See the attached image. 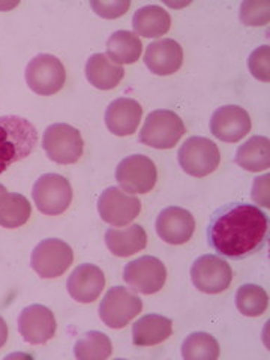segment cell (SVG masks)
<instances>
[{"label": "cell", "mask_w": 270, "mask_h": 360, "mask_svg": "<svg viewBox=\"0 0 270 360\" xmlns=\"http://www.w3.org/2000/svg\"><path fill=\"white\" fill-rule=\"evenodd\" d=\"M195 231V219L186 209L170 206L156 218V233L170 245H184L191 240Z\"/></svg>", "instance_id": "2e32d148"}, {"label": "cell", "mask_w": 270, "mask_h": 360, "mask_svg": "<svg viewBox=\"0 0 270 360\" xmlns=\"http://www.w3.org/2000/svg\"><path fill=\"white\" fill-rule=\"evenodd\" d=\"M269 56H270L269 45H263V47H258L255 51H252V54L250 56V60H248V66H250L251 74L257 78V80L264 82V83L270 80Z\"/></svg>", "instance_id": "4dcf8cb0"}, {"label": "cell", "mask_w": 270, "mask_h": 360, "mask_svg": "<svg viewBox=\"0 0 270 360\" xmlns=\"http://www.w3.org/2000/svg\"><path fill=\"white\" fill-rule=\"evenodd\" d=\"M125 283L141 295H155L167 281V269L156 257L144 255L125 266L123 270Z\"/></svg>", "instance_id": "7c38bea8"}, {"label": "cell", "mask_w": 270, "mask_h": 360, "mask_svg": "<svg viewBox=\"0 0 270 360\" xmlns=\"http://www.w3.org/2000/svg\"><path fill=\"white\" fill-rule=\"evenodd\" d=\"M143 108L135 99L119 98L105 110V125L117 137H128L137 131Z\"/></svg>", "instance_id": "d6986e66"}, {"label": "cell", "mask_w": 270, "mask_h": 360, "mask_svg": "<svg viewBox=\"0 0 270 360\" xmlns=\"http://www.w3.org/2000/svg\"><path fill=\"white\" fill-rule=\"evenodd\" d=\"M251 117L239 105H224L210 119V132L225 143H238L251 132Z\"/></svg>", "instance_id": "9a60e30c"}, {"label": "cell", "mask_w": 270, "mask_h": 360, "mask_svg": "<svg viewBox=\"0 0 270 360\" xmlns=\"http://www.w3.org/2000/svg\"><path fill=\"white\" fill-rule=\"evenodd\" d=\"M221 354L218 341L209 333L195 332L189 335L182 344L185 360H215Z\"/></svg>", "instance_id": "83f0119b"}, {"label": "cell", "mask_w": 270, "mask_h": 360, "mask_svg": "<svg viewBox=\"0 0 270 360\" xmlns=\"http://www.w3.org/2000/svg\"><path fill=\"white\" fill-rule=\"evenodd\" d=\"M116 180L128 194H148L156 185V165L144 155L128 156L117 165Z\"/></svg>", "instance_id": "30bf717a"}, {"label": "cell", "mask_w": 270, "mask_h": 360, "mask_svg": "<svg viewBox=\"0 0 270 360\" xmlns=\"http://www.w3.org/2000/svg\"><path fill=\"white\" fill-rule=\"evenodd\" d=\"M90 6L95 13L107 20H115L122 17L131 6L129 0H115V2H101V0H92Z\"/></svg>", "instance_id": "1f68e13d"}, {"label": "cell", "mask_w": 270, "mask_h": 360, "mask_svg": "<svg viewBox=\"0 0 270 360\" xmlns=\"http://www.w3.org/2000/svg\"><path fill=\"white\" fill-rule=\"evenodd\" d=\"M141 201L128 193H123L120 188L111 186L101 194L98 200V212L104 222L123 227L131 224L140 215Z\"/></svg>", "instance_id": "4fadbf2b"}, {"label": "cell", "mask_w": 270, "mask_h": 360, "mask_svg": "<svg viewBox=\"0 0 270 360\" xmlns=\"http://www.w3.org/2000/svg\"><path fill=\"white\" fill-rule=\"evenodd\" d=\"M32 213L29 200L21 194L5 193L0 195V225L5 229H18L25 225Z\"/></svg>", "instance_id": "484cf974"}, {"label": "cell", "mask_w": 270, "mask_h": 360, "mask_svg": "<svg viewBox=\"0 0 270 360\" xmlns=\"http://www.w3.org/2000/svg\"><path fill=\"white\" fill-rule=\"evenodd\" d=\"M269 236V218L254 205L236 202L221 209L209 225V242L224 257L240 260L260 251Z\"/></svg>", "instance_id": "6da1fadb"}, {"label": "cell", "mask_w": 270, "mask_h": 360, "mask_svg": "<svg viewBox=\"0 0 270 360\" xmlns=\"http://www.w3.org/2000/svg\"><path fill=\"white\" fill-rule=\"evenodd\" d=\"M42 148L51 161L68 165L80 160L84 141L77 128L66 123H54L44 132Z\"/></svg>", "instance_id": "277c9868"}, {"label": "cell", "mask_w": 270, "mask_h": 360, "mask_svg": "<svg viewBox=\"0 0 270 360\" xmlns=\"http://www.w3.org/2000/svg\"><path fill=\"white\" fill-rule=\"evenodd\" d=\"M66 82L63 63L51 54H38L26 68V83L33 92L50 96L62 90Z\"/></svg>", "instance_id": "52a82bcc"}, {"label": "cell", "mask_w": 270, "mask_h": 360, "mask_svg": "<svg viewBox=\"0 0 270 360\" xmlns=\"http://www.w3.org/2000/svg\"><path fill=\"white\" fill-rule=\"evenodd\" d=\"M56 319L51 309L44 305H30L18 315V332L27 344L49 342L56 333Z\"/></svg>", "instance_id": "5bb4252c"}, {"label": "cell", "mask_w": 270, "mask_h": 360, "mask_svg": "<svg viewBox=\"0 0 270 360\" xmlns=\"http://www.w3.org/2000/svg\"><path fill=\"white\" fill-rule=\"evenodd\" d=\"M173 333V321L162 315L148 314L132 326V342L139 347L158 345Z\"/></svg>", "instance_id": "ffe728a7"}, {"label": "cell", "mask_w": 270, "mask_h": 360, "mask_svg": "<svg viewBox=\"0 0 270 360\" xmlns=\"http://www.w3.org/2000/svg\"><path fill=\"white\" fill-rule=\"evenodd\" d=\"M191 279L198 291L206 295H218L230 287L233 270L218 255L206 254L198 257L191 267Z\"/></svg>", "instance_id": "8fae6325"}, {"label": "cell", "mask_w": 270, "mask_h": 360, "mask_svg": "<svg viewBox=\"0 0 270 360\" xmlns=\"http://www.w3.org/2000/svg\"><path fill=\"white\" fill-rule=\"evenodd\" d=\"M32 197L41 213L56 217L71 206L72 188L60 174H42L33 185Z\"/></svg>", "instance_id": "5b68a950"}, {"label": "cell", "mask_w": 270, "mask_h": 360, "mask_svg": "<svg viewBox=\"0 0 270 360\" xmlns=\"http://www.w3.org/2000/svg\"><path fill=\"white\" fill-rule=\"evenodd\" d=\"M125 77L123 66L112 62L107 54L98 53L90 56L86 63V78L87 82L99 90H111Z\"/></svg>", "instance_id": "7402d4cb"}, {"label": "cell", "mask_w": 270, "mask_h": 360, "mask_svg": "<svg viewBox=\"0 0 270 360\" xmlns=\"http://www.w3.org/2000/svg\"><path fill=\"white\" fill-rule=\"evenodd\" d=\"M74 354L80 360H104L112 354V344L105 333L92 330L77 341Z\"/></svg>", "instance_id": "4316f807"}, {"label": "cell", "mask_w": 270, "mask_h": 360, "mask_svg": "<svg viewBox=\"0 0 270 360\" xmlns=\"http://www.w3.org/2000/svg\"><path fill=\"white\" fill-rule=\"evenodd\" d=\"M74 262L72 248L60 239H45L32 252L30 266L45 279L63 275Z\"/></svg>", "instance_id": "9c48e42d"}, {"label": "cell", "mask_w": 270, "mask_h": 360, "mask_svg": "<svg viewBox=\"0 0 270 360\" xmlns=\"http://www.w3.org/2000/svg\"><path fill=\"white\" fill-rule=\"evenodd\" d=\"M132 27L144 38H160L170 30L172 17L167 11L158 5L140 8L132 18Z\"/></svg>", "instance_id": "603a6c76"}, {"label": "cell", "mask_w": 270, "mask_h": 360, "mask_svg": "<svg viewBox=\"0 0 270 360\" xmlns=\"http://www.w3.org/2000/svg\"><path fill=\"white\" fill-rule=\"evenodd\" d=\"M38 141L35 127L18 116L0 117V174L25 160Z\"/></svg>", "instance_id": "7a4b0ae2"}, {"label": "cell", "mask_w": 270, "mask_h": 360, "mask_svg": "<svg viewBox=\"0 0 270 360\" xmlns=\"http://www.w3.org/2000/svg\"><path fill=\"white\" fill-rule=\"evenodd\" d=\"M143 309L141 299L125 287H112L99 305V317L111 329H122Z\"/></svg>", "instance_id": "ba28073f"}, {"label": "cell", "mask_w": 270, "mask_h": 360, "mask_svg": "<svg viewBox=\"0 0 270 360\" xmlns=\"http://www.w3.org/2000/svg\"><path fill=\"white\" fill-rule=\"evenodd\" d=\"M105 287L104 272L95 264H82L68 278L66 288L70 296L80 303L95 302Z\"/></svg>", "instance_id": "e0dca14e"}, {"label": "cell", "mask_w": 270, "mask_h": 360, "mask_svg": "<svg viewBox=\"0 0 270 360\" xmlns=\"http://www.w3.org/2000/svg\"><path fill=\"white\" fill-rule=\"evenodd\" d=\"M6 340H8V326L2 315H0V348L6 344Z\"/></svg>", "instance_id": "836d02e7"}, {"label": "cell", "mask_w": 270, "mask_h": 360, "mask_svg": "<svg viewBox=\"0 0 270 360\" xmlns=\"http://www.w3.org/2000/svg\"><path fill=\"white\" fill-rule=\"evenodd\" d=\"M5 193H8V191H6V188H5L4 185H0V195H2V194H5Z\"/></svg>", "instance_id": "e575fe53"}, {"label": "cell", "mask_w": 270, "mask_h": 360, "mask_svg": "<svg viewBox=\"0 0 270 360\" xmlns=\"http://www.w3.org/2000/svg\"><path fill=\"white\" fill-rule=\"evenodd\" d=\"M236 162L246 172H263L270 165V143L267 137L255 135L243 143L236 153Z\"/></svg>", "instance_id": "d4e9b609"}, {"label": "cell", "mask_w": 270, "mask_h": 360, "mask_svg": "<svg viewBox=\"0 0 270 360\" xmlns=\"http://www.w3.org/2000/svg\"><path fill=\"white\" fill-rule=\"evenodd\" d=\"M179 164L189 176L205 177L217 170L221 162L218 146L205 137H191L179 149Z\"/></svg>", "instance_id": "8992f818"}, {"label": "cell", "mask_w": 270, "mask_h": 360, "mask_svg": "<svg viewBox=\"0 0 270 360\" xmlns=\"http://www.w3.org/2000/svg\"><path fill=\"white\" fill-rule=\"evenodd\" d=\"M269 2H243L240 20L246 26H264L269 21Z\"/></svg>", "instance_id": "f546056e"}, {"label": "cell", "mask_w": 270, "mask_h": 360, "mask_svg": "<svg viewBox=\"0 0 270 360\" xmlns=\"http://www.w3.org/2000/svg\"><path fill=\"white\" fill-rule=\"evenodd\" d=\"M105 245L116 257H131L143 251L148 245V234L139 224L127 229H108L105 231Z\"/></svg>", "instance_id": "44dd1931"}, {"label": "cell", "mask_w": 270, "mask_h": 360, "mask_svg": "<svg viewBox=\"0 0 270 360\" xmlns=\"http://www.w3.org/2000/svg\"><path fill=\"white\" fill-rule=\"evenodd\" d=\"M186 132L184 120L172 110H156L146 117L140 141L155 149H173Z\"/></svg>", "instance_id": "3957f363"}, {"label": "cell", "mask_w": 270, "mask_h": 360, "mask_svg": "<svg viewBox=\"0 0 270 360\" xmlns=\"http://www.w3.org/2000/svg\"><path fill=\"white\" fill-rule=\"evenodd\" d=\"M236 307L246 317H260L269 307V296L260 285L245 284L236 292Z\"/></svg>", "instance_id": "f1b7e54d"}, {"label": "cell", "mask_w": 270, "mask_h": 360, "mask_svg": "<svg viewBox=\"0 0 270 360\" xmlns=\"http://www.w3.org/2000/svg\"><path fill=\"white\" fill-rule=\"evenodd\" d=\"M269 179H270L269 174L257 177L255 179V184H254V188H252V197H254V200L257 201L258 195L262 194L260 201H258V205H262L264 207H269V197H267V193H269Z\"/></svg>", "instance_id": "d6a6232c"}, {"label": "cell", "mask_w": 270, "mask_h": 360, "mask_svg": "<svg viewBox=\"0 0 270 360\" xmlns=\"http://www.w3.org/2000/svg\"><path fill=\"white\" fill-rule=\"evenodd\" d=\"M143 44L135 33L129 30H117L107 41L108 58L117 65H132L140 59Z\"/></svg>", "instance_id": "cb8c5ba5"}, {"label": "cell", "mask_w": 270, "mask_h": 360, "mask_svg": "<svg viewBox=\"0 0 270 360\" xmlns=\"http://www.w3.org/2000/svg\"><path fill=\"white\" fill-rule=\"evenodd\" d=\"M144 63L156 75H172L184 63V50L174 39H160L148 45L144 53Z\"/></svg>", "instance_id": "ac0fdd59"}]
</instances>
